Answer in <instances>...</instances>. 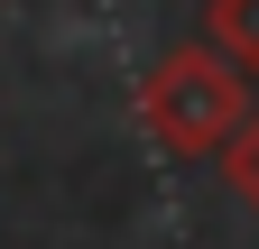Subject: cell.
Wrapping results in <instances>:
<instances>
[{"mask_svg": "<svg viewBox=\"0 0 259 249\" xmlns=\"http://www.w3.org/2000/svg\"><path fill=\"white\" fill-rule=\"evenodd\" d=\"M139 120H148V139L167 148L176 166L222 157V139L250 120V74H241L213 37H185V46H167V55L139 74Z\"/></svg>", "mask_w": 259, "mask_h": 249, "instance_id": "1", "label": "cell"}, {"mask_svg": "<svg viewBox=\"0 0 259 249\" xmlns=\"http://www.w3.org/2000/svg\"><path fill=\"white\" fill-rule=\"evenodd\" d=\"M222 184L241 194V212H259V111L241 120L232 139H222Z\"/></svg>", "mask_w": 259, "mask_h": 249, "instance_id": "3", "label": "cell"}, {"mask_svg": "<svg viewBox=\"0 0 259 249\" xmlns=\"http://www.w3.org/2000/svg\"><path fill=\"white\" fill-rule=\"evenodd\" d=\"M204 37L232 55L241 74H259V0H204Z\"/></svg>", "mask_w": 259, "mask_h": 249, "instance_id": "2", "label": "cell"}]
</instances>
